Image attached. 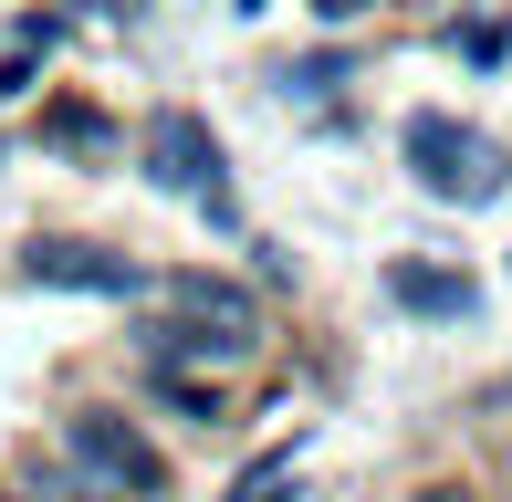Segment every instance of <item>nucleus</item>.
<instances>
[{
    "instance_id": "f257e3e1",
    "label": "nucleus",
    "mask_w": 512,
    "mask_h": 502,
    "mask_svg": "<svg viewBox=\"0 0 512 502\" xmlns=\"http://www.w3.org/2000/svg\"><path fill=\"white\" fill-rule=\"evenodd\" d=\"M408 168H418V189H439L450 210H481V199H502V147L481 136L471 116H408Z\"/></svg>"
},
{
    "instance_id": "f03ea898",
    "label": "nucleus",
    "mask_w": 512,
    "mask_h": 502,
    "mask_svg": "<svg viewBox=\"0 0 512 502\" xmlns=\"http://www.w3.org/2000/svg\"><path fill=\"white\" fill-rule=\"evenodd\" d=\"M63 450H74V471H95V482L126 492V502H157V492H168V450H157L136 419H115V408L63 419Z\"/></svg>"
},
{
    "instance_id": "7ed1b4c3",
    "label": "nucleus",
    "mask_w": 512,
    "mask_h": 502,
    "mask_svg": "<svg viewBox=\"0 0 512 502\" xmlns=\"http://www.w3.org/2000/svg\"><path fill=\"white\" fill-rule=\"evenodd\" d=\"M147 178L178 189V199H199L209 220H241V210H230V178H220V136H209L189 105H168V116L147 126Z\"/></svg>"
},
{
    "instance_id": "20e7f679",
    "label": "nucleus",
    "mask_w": 512,
    "mask_h": 502,
    "mask_svg": "<svg viewBox=\"0 0 512 502\" xmlns=\"http://www.w3.org/2000/svg\"><path fill=\"white\" fill-rule=\"evenodd\" d=\"M21 272H32V283H84V293H157L136 262L84 251V241H32V251H21Z\"/></svg>"
},
{
    "instance_id": "39448f33",
    "label": "nucleus",
    "mask_w": 512,
    "mask_h": 502,
    "mask_svg": "<svg viewBox=\"0 0 512 502\" xmlns=\"http://www.w3.org/2000/svg\"><path fill=\"white\" fill-rule=\"evenodd\" d=\"M157 314H189V325H230V335H262L251 293H241V283H209V272H168V283H157Z\"/></svg>"
},
{
    "instance_id": "423d86ee",
    "label": "nucleus",
    "mask_w": 512,
    "mask_h": 502,
    "mask_svg": "<svg viewBox=\"0 0 512 502\" xmlns=\"http://www.w3.org/2000/svg\"><path fill=\"white\" fill-rule=\"evenodd\" d=\"M387 293H398L408 314H471V304H481L471 272H429V262H398V272H387Z\"/></svg>"
},
{
    "instance_id": "0eeeda50",
    "label": "nucleus",
    "mask_w": 512,
    "mask_h": 502,
    "mask_svg": "<svg viewBox=\"0 0 512 502\" xmlns=\"http://www.w3.org/2000/svg\"><path fill=\"white\" fill-rule=\"evenodd\" d=\"M42 136H53V147H105V116H95V105H53V116H42Z\"/></svg>"
},
{
    "instance_id": "6e6552de",
    "label": "nucleus",
    "mask_w": 512,
    "mask_h": 502,
    "mask_svg": "<svg viewBox=\"0 0 512 502\" xmlns=\"http://www.w3.org/2000/svg\"><path fill=\"white\" fill-rule=\"evenodd\" d=\"M450 42H460V63H502V53H512V32H502V21H460Z\"/></svg>"
},
{
    "instance_id": "1a4fd4ad",
    "label": "nucleus",
    "mask_w": 512,
    "mask_h": 502,
    "mask_svg": "<svg viewBox=\"0 0 512 502\" xmlns=\"http://www.w3.org/2000/svg\"><path fill=\"white\" fill-rule=\"evenodd\" d=\"M356 11H377V0H314V21H356Z\"/></svg>"
},
{
    "instance_id": "9d476101",
    "label": "nucleus",
    "mask_w": 512,
    "mask_h": 502,
    "mask_svg": "<svg viewBox=\"0 0 512 502\" xmlns=\"http://www.w3.org/2000/svg\"><path fill=\"white\" fill-rule=\"evenodd\" d=\"M418 502H471V492H450V482H439V492H418Z\"/></svg>"
}]
</instances>
